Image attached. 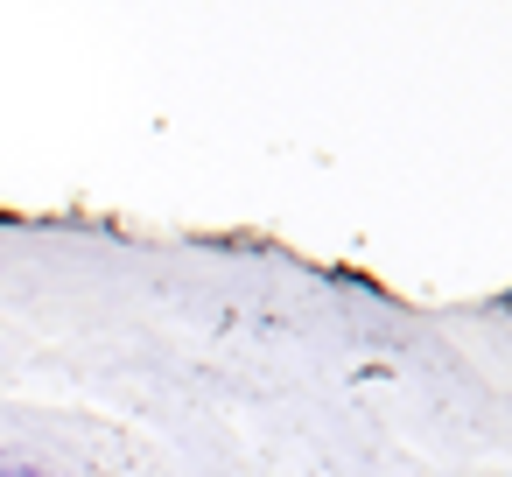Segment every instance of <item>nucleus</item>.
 <instances>
[]
</instances>
